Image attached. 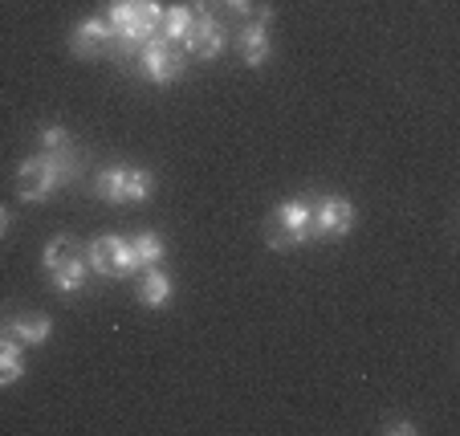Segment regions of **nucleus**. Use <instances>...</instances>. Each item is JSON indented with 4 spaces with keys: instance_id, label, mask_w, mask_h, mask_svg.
Masks as SVG:
<instances>
[{
    "instance_id": "obj_7",
    "label": "nucleus",
    "mask_w": 460,
    "mask_h": 436,
    "mask_svg": "<svg viewBox=\"0 0 460 436\" xmlns=\"http://www.w3.org/2000/svg\"><path fill=\"white\" fill-rule=\"evenodd\" d=\"M0 331L13 334V339L25 343V347H41V343H49V334H53V318L49 315H25V310H4V315H0Z\"/></svg>"
},
{
    "instance_id": "obj_2",
    "label": "nucleus",
    "mask_w": 460,
    "mask_h": 436,
    "mask_svg": "<svg viewBox=\"0 0 460 436\" xmlns=\"http://www.w3.org/2000/svg\"><path fill=\"white\" fill-rule=\"evenodd\" d=\"M314 241L310 228V196H294V200L273 204V212L265 217V245L289 254V249H302Z\"/></svg>"
},
{
    "instance_id": "obj_12",
    "label": "nucleus",
    "mask_w": 460,
    "mask_h": 436,
    "mask_svg": "<svg viewBox=\"0 0 460 436\" xmlns=\"http://www.w3.org/2000/svg\"><path fill=\"white\" fill-rule=\"evenodd\" d=\"M86 281H90L86 254H82V257H74V262H66V265H61V270H53V273H49V286L58 289V294H66V298L82 294V289H86Z\"/></svg>"
},
{
    "instance_id": "obj_20",
    "label": "nucleus",
    "mask_w": 460,
    "mask_h": 436,
    "mask_svg": "<svg viewBox=\"0 0 460 436\" xmlns=\"http://www.w3.org/2000/svg\"><path fill=\"white\" fill-rule=\"evenodd\" d=\"M252 21L270 29V25H273V9H270V4H257V9H252Z\"/></svg>"
},
{
    "instance_id": "obj_11",
    "label": "nucleus",
    "mask_w": 460,
    "mask_h": 436,
    "mask_svg": "<svg viewBox=\"0 0 460 436\" xmlns=\"http://www.w3.org/2000/svg\"><path fill=\"white\" fill-rule=\"evenodd\" d=\"M82 254H86V245H82L78 236H70V233L49 236V241H45V249H41V270H45V278H49L53 270H61L66 262L82 257Z\"/></svg>"
},
{
    "instance_id": "obj_17",
    "label": "nucleus",
    "mask_w": 460,
    "mask_h": 436,
    "mask_svg": "<svg viewBox=\"0 0 460 436\" xmlns=\"http://www.w3.org/2000/svg\"><path fill=\"white\" fill-rule=\"evenodd\" d=\"M25 359H13V355H0V387H13L25 379Z\"/></svg>"
},
{
    "instance_id": "obj_5",
    "label": "nucleus",
    "mask_w": 460,
    "mask_h": 436,
    "mask_svg": "<svg viewBox=\"0 0 460 436\" xmlns=\"http://www.w3.org/2000/svg\"><path fill=\"white\" fill-rule=\"evenodd\" d=\"M86 265H90V273L111 278V281H122V278H135V273H139V262H135L130 241L127 236H114V233L86 241Z\"/></svg>"
},
{
    "instance_id": "obj_6",
    "label": "nucleus",
    "mask_w": 460,
    "mask_h": 436,
    "mask_svg": "<svg viewBox=\"0 0 460 436\" xmlns=\"http://www.w3.org/2000/svg\"><path fill=\"white\" fill-rule=\"evenodd\" d=\"M358 220V209L347 200V196L331 192V196H310V228L314 241H342L350 236Z\"/></svg>"
},
{
    "instance_id": "obj_14",
    "label": "nucleus",
    "mask_w": 460,
    "mask_h": 436,
    "mask_svg": "<svg viewBox=\"0 0 460 436\" xmlns=\"http://www.w3.org/2000/svg\"><path fill=\"white\" fill-rule=\"evenodd\" d=\"M130 249H135V262H139V273L143 270H151V265H159L167 257V241L159 233H139L135 236V241H130Z\"/></svg>"
},
{
    "instance_id": "obj_19",
    "label": "nucleus",
    "mask_w": 460,
    "mask_h": 436,
    "mask_svg": "<svg viewBox=\"0 0 460 436\" xmlns=\"http://www.w3.org/2000/svg\"><path fill=\"white\" fill-rule=\"evenodd\" d=\"M225 4V13H233V17H252V9H257V0H220Z\"/></svg>"
},
{
    "instance_id": "obj_13",
    "label": "nucleus",
    "mask_w": 460,
    "mask_h": 436,
    "mask_svg": "<svg viewBox=\"0 0 460 436\" xmlns=\"http://www.w3.org/2000/svg\"><path fill=\"white\" fill-rule=\"evenodd\" d=\"M191 25H196V9H191V4H172V9H164L159 37H167L172 45H183L188 33H191Z\"/></svg>"
},
{
    "instance_id": "obj_4",
    "label": "nucleus",
    "mask_w": 460,
    "mask_h": 436,
    "mask_svg": "<svg viewBox=\"0 0 460 436\" xmlns=\"http://www.w3.org/2000/svg\"><path fill=\"white\" fill-rule=\"evenodd\" d=\"M135 70H139L151 86H172V82H180L183 74H188V53H183L180 45H172L167 37H151L139 49V58H135Z\"/></svg>"
},
{
    "instance_id": "obj_1",
    "label": "nucleus",
    "mask_w": 460,
    "mask_h": 436,
    "mask_svg": "<svg viewBox=\"0 0 460 436\" xmlns=\"http://www.w3.org/2000/svg\"><path fill=\"white\" fill-rule=\"evenodd\" d=\"M82 172H86V151L78 143L61 151H37V156H25L17 164V196L29 204H41L61 183L78 180Z\"/></svg>"
},
{
    "instance_id": "obj_18",
    "label": "nucleus",
    "mask_w": 460,
    "mask_h": 436,
    "mask_svg": "<svg viewBox=\"0 0 460 436\" xmlns=\"http://www.w3.org/2000/svg\"><path fill=\"white\" fill-rule=\"evenodd\" d=\"M379 432H400V436H416V424L408 416H383Z\"/></svg>"
},
{
    "instance_id": "obj_21",
    "label": "nucleus",
    "mask_w": 460,
    "mask_h": 436,
    "mask_svg": "<svg viewBox=\"0 0 460 436\" xmlns=\"http://www.w3.org/2000/svg\"><path fill=\"white\" fill-rule=\"evenodd\" d=\"M9 225H13V212H9V209H4V204H0V236L9 233Z\"/></svg>"
},
{
    "instance_id": "obj_15",
    "label": "nucleus",
    "mask_w": 460,
    "mask_h": 436,
    "mask_svg": "<svg viewBox=\"0 0 460 436\" xmlns=\"http://www.w3.org/2000/svg\"><path fill=\"white\" fill-rule=\"evenodd\" d=\"M37 143H41V151H61V147H74V135L61 122H41L37 127Z\"/></svg>"
},
{
    "instance_id": "obj_9",
    "label": "nucleus",
    "mask_w": 460,
    "mask_h": 436,
    "mask_svg": "<svg viewBox=\"0 0 460 436\" xmlns=\"http://www.w3.org/2000/svg\"><path fill=\"white\" fill-rule=\"evenodd\" d=\"M233 45H236V53H241V61L252 66V70H261V66L273 58V37H270V29L257 25V21H249V25L236 29Z\"/></svg>"
},
{
    "instance_id": "obj_16",
    "label": "nucleus",
    "mask_w": 460,
    "mask_h": 436,
    "mask_svg": "<svg viewBox=\"0 0 460 436\" xmlns=\"http://www.w3.org/2000/svg\"><path fill=\"white\" fill-rule=\"evenodd\" d=\"M135 9H139V0H111V9H106V21H111L114 33H127L135 25Z\"/></svg>"
},
{
    "instance_id": "obj_10",
    "label": "nucleus",
    "mask_w": 460,
    "mask_h": 436,
    "mask_svg": "<svg viewBox=\"0 0 460 436\" xmlns=\"http://www.w3.org/2000/svg\"><path fill=\"white\" fill-rule=\"evenodd\" d=\"M135 298H139V306H147V310H167L175 298V281L167 270H159V265H151V270L139 273V289H135Z\"/></svg>"
},
{
    "instance_id": "obj_8",
    "label": "nucleus",
    "mask_w": 460,
    "mask_h": 436,
    "mask_svg": "<svg viewBox=\"0 0 460 436\" xmlns=\"http://www.w3.org/2000/svg\"><path fill=\"white\" fill-rule=\"evenodd\" d=\"M111 41H114V29H111V21L106 17H86L78 29L70 33V53L74 58H102L106 49H111Z\"/></svg>"
},
{
    "instance_id": "obj_3",
    "label": "nucleus",
    "mask_w": 460,
    "mask_h": 436,
    "mask_svg": "<svg viewBox=\"0 0 460 436\" xmlns=\"http://www.w3.org/2000/svg\"><path fill=\"white\" fill-rule=\"evenodd\" d=\"M94 192H98V200H106V204H147L151 196H155V175H151L147 167L114 164V167H106V172H98Z\"/></svg>"
}]
</instances>
